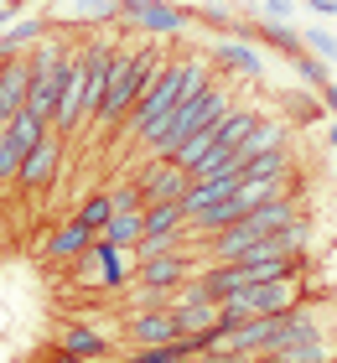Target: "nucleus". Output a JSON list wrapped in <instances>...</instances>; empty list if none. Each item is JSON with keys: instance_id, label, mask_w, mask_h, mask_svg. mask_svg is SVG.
Segmentation results:
<instances>
[{"instance_id": "f257e3e1", "label": "nucleus", "mask_w": 337, "mask_h": 363, "mask_svg": "<svg viewBox=\"0 0 337 363\" xmlns=\"http://www.w3.org/2000/svg\"><path fill=\"white\" fill-rule=\"evenodd\" d=\"M197 84H208V57H202V52H187V57H166L161 62V68H156V78H150V84H145V94L140 99H135V109L125 114V135L130 140H145L150 135V130H156L161 120H166V114H172L177 104H182V99H187Z\"/></svg>"}, {"instance_id": "f03ea898", "label": "nucleus", "mask_w": 337, "mask_h": 363, "mask_svg": "<svg viewBox=\"0 0 337 363\" xmlns=\"http://www.w3.org/2000/svg\"><path fill=\"white\" fill-rule=\"evenodd\" d=\"M161 47L156 42H140V47H114V62H109V84H104V99H99V114L94 125L99 135H114V130L125 125V114L135 109V99L145 94V84L156 78L161 68Z\"/></svg>"}, {"instance_id": "7ed1b4c3", "label": "nucleus", "mask_w": 337, "mask_h": 363, "mask_svg": "<svg viewBox=\"0 0 337 363\" xmlns=\"http://www.w3.org/2000/svg\"><path fill=\"white\" fill-rule=\"evenodd\" d=\"M228 109H233V94H228V89H218L213 78H208V84H197V89H192V94L182 99V104L140 140L145 156H150V161H172V156L182 151V140L197 135V130H208V125H218Z\"/></svg>"}, {"instance_id": "20e7f679", "label": "nucleus", "mask_w": 337, "mask_h": 363, "mask_svg": "<svg viewBox=\"0 0 337 363\" xmlns=\"http://www.w3.org/2000/svg\"><path fill=\"white\" fill-rule=\"evenodd\" d=\"M301 296H306V286H301V270H291V275H280V280L244 286V306H249V317H285Z\"/></svg>"}, {"instance_id": "39448f33", "label": "nucleus", "mask_w": 337, "mask_h": 363, "mask_svg": "<svg viewBox=\"0 0 337 363\" xmlns=\"http://www.w3.org/2000/svg\"><path fill=\"white\" fill-rule=\"evenodd\" d=\"M187 280H192V259L182 255V250L150 255V259L135 265V286H145V291H156V296H177Z\"/></svg>"}, {"instance_id": "423d86ee", "label": "nucleus", "mask_w": 337, "mask_h": 363, "mask_svg": "<svg viewBox=\"0 0 337 363\" xmlns=\"http://www.w3.org/2000/svg\"><path fill=\"white\" fill-rule=\"evenodd\" d=\"M120 11L145 37H177V31H187V11L172 6V0H120Z\"/></svg>"}, {"instance_id": "0eeeda50", "label": "nucleus", "mask_w": 337, "mask_h": 363, "mask_svg": "<svg viewBox=\"0 0 337 363\" xmlns=\"http://www.w3.org/2000/svg\"><path fill=\"white\" fill-rule=\"evenodd\" d=\"M57 161H62V140H57V135L37 140V145H31V151L21 156V167H16V182H11V187H21L26 197H31V192H42L47 182L57 177Z\"/></svg>"}, {"instance_id": "6e6552de", "label": "nucleus", "mask_w": 337, "mask_h": 363, "mask_svg": "<svg viewBox=\"0 0 337 363\" xmlns=\"http://www.w3.org/2000/svg\"><path fill=\"white\" fill-rule=\"evenodd\" d=\"M187 172L177 167V161H145V172L135 177V187H140L145 208L150 203H182V192H187Z\"/></svg>"}, {"instance_id": "1a4fd4ad", "label": "nucleus", "mask_w": 337, "mask_h": 363, "mask_svg": "<svg viewBox=\"0 0 337 363\" xmlns=\"http://www.w3.org/2000/svg\"><path fill=\"white\" fill-rule=\"evenodd\" d=\"M26 89H31V47L0 57V120L26 109Z\"/></svg>"}, {"instance_id": "9d476101", "label": "nucleus", "mask_w": 337, "mask_h": 363, "mask_svg": "<svg viewBox=\"0 0 337 363\" xmlns=\"http://www.w3.org/2000/svg\"><path fill=\"white\" fill-rule=\"evenodd\" d=\"M53 348H57V353H73V358H89V363H109V358H120V342L104 337V333H99V327H89V322L62 327Z\"/></svg>"}, {"instance_id": "9b49d317", "label": "nucleus", "mask_w": 337, "mask_h": 363, "mask_svg": "<svg viewBox=\"0 0 337 363\" xmlns=\"http://www.w3.org/2000/svg\"><path fill=\"white\" fill-rule=\"evenodd\" d=\"M125 337L135 342V348H161V342H177V317L166 306H150V311H130L125 322Z\"/></svg>"}, {"instance_id": "f8f14e48", "label": "nucleus", "mask_w": 337, "mask_h": 363, "mask_svg": "<svg viewBox=\"0 0 337 363\" xmlns=\"http://www.w3.org/2000/svg\"><path fill=\"white\" fill-rule=\"evenodd\" d=\"M94 239H99L94 228H83L78 218H67V223L53 228V239L42 244V255L53 259V265H67V259H83V255H89V244H94Z\"/></svg>"}, {"instance_id": "ddd939ff", "label": "nucleus", "mask_w": 337, "mask_h": 363, "mask_svg": "<svg viewBox=\"0 0 337 363\" xmlns=\"http://www.w3.org/2000/svg\"><path fill=\"white\" fill-rule=\"evenodd\" d=\"M213 62H218V68H228V73H244V78H265V57H260V47L249 37L218 42L213 47Z\"/></svg>"}, {"instance_id": "4468645a", "label": "nucleus", "mask_w": 337, "mask_h": 363, "mask_svg": "<svg viewBox=\"0 0 337 363\" xmlns=\"http://www.w3.org/2000/svg\"><path fill=\"white\" fill-rule=\"evenodd\" d=\"M285 140H291V130H285V120H255V130L244 135L239 156H265V151H285Z\"/></svg>"}, {"instance_id": "2eb2a0df", "label": "nucleus", "mask_w": 337, "mask_h": 363, "mask_svg": "<svg viewBox=\"0 0 337 363\" xmlns=\"http://www.w3.org/2000/svg\"><path fill=\"white\" fill-rule=\"evenodd\" d=\"M239 177L244 182H291V151L249 156V161H239Z\"/></svg>"}, {"instance_id": "dca6fc26", "label": "nucleus", "mask_w": 337, "mask_h": 363, "mask_svg": "<svg viewBox=\"0 0 337 363\" xmlns=\"http://www.w3.org/2000/svg\"><path fill=\"white\" fill-rule=\"evenodd\" d=\"M47 135H53V125H47V120H37L31 109H21V114H11V120H6V140H11L21 156H26L37 140H47Z\"/></svg>"}, {"instance_id": "f3484780", "label": "nucleus", "mask_w": 337, "mask_h": 363, "mask_svg": "<svg viewBox=\"0 0 337 363\" xmlns=\"http://www.w3.org/2000/svg\"><path fill=\"white\" fill-rule=\"evenodd\" d=\"M47 37V21L42 16H26V21H11L6 31H0V57L6 52H26V47H37Z\"/></svg>"}, {"instance_id": "a211bd4d", "label": "nucleus", "mask_w": 337, "mask_h": 363, "mask_svg": "<svg viewBox=\"0 0 337 363\" xmlns=\"http://www.w3.org/2000/svg\"><path fill=\"white\" fill-rule=\"evenodd\" d=\"M140 234H145L140 213H114V218H109L104 228H99V239L114 244V250H135V244H140Z\"/></svg>"}, {"instance_id": "6ab92c4d", "label": "nucleus", "mask_w": 337, "mask_h": 363, "mask_svg": "<svg viewBox=\"0 0 337 363\" xmlns=\"http://www.w3.org/2000/svg\"><path fill=\"white\" fill-rule=\"evenodd\" d=\"M192 358V348L187 342H161V348H130V353H120V363H187Z\"/></svg>"}, {"instance_id": "aec40b11", "label": "nucleus", "mask_w": 337, "mask_h": 363, "mask_svg": "<svg viewBox=\"0 0 337 363\" xmlns=\"http://www.w3.org/2000/svg\"><path fill=\"white\" fill-rule=\"evenodd\" d=\"M255 37L270 42V47H280L285 57H301V52H306V47H301V31H291L285 21H260V26H255Z\"/></svg>"}, {"instance_id": "412c9836", "label": "nucleus", "mask_w": 337, "mask_h": 363, "mask_svg": "<svg viewBox=\"0 0 337 363\" xmlns=\"http://www.w3.org/2000/svg\"><path fill=\"white\" fill-rule=\"evenodd\" d=\"M73 218H78L83 228H94V234H99V228H104V223L114 218V203H109V192H94V197H83Z\"/></svg>"}, {"instance_id": "4be33fe9", "label": "nucleus", "mask_w": 337, "mask_h": 363, "mask_svg": "<svg viewBox=\"0 0 337 363\" xmlns=\"http://www.w3.org/2000/svg\"><path fill=\"white\" fill-rule=\"evenodd\" d=\"M301 47H306L311 57L337 62V31H327V26H306V31H301Z\"/></svg>"}, {"instance_id": "5701e85b", "label": "nucleus", "mask_w": 337, "mask_h": 363, "mask_svg": "<svg viewBox=\"0 0 337 363\" xmlns=\"http://www.w3.org/2000/svg\"><path fill=\"white\" fill-rule=\"evenodd\" d=\"M67 11L78 21H109V16H120V0H67Z\"/></svg>"}, {"instance_id": "b1692460", "label": "nucleus", "mask_w": 337, "mask_h": 363, "mask_svg": "<svg viewBox=\"0 0 337 363\" xmlns=\"http://www.w3.org/2000/svg\"><path fill=\"white\" fill-rule=\"evenodd\" d=\"M291 62H296V73H301V78H306V84H311V89H327V84H332V73H327V62H322V57H311V52H301V57H291Z\"/></svg>"}, {"instance_id": "393cba45", "label": "nucleus", "mask_w": 337, "mask_h": 363, "mask_svg": "<svg viewBox=\"0 0 337 363\" xmlns=\"http://www.w3.org/2000/svg\"><path fill=\"white\" fill-rule=\"evenodd\" d=\"M109 203H114V213H140L145 197H140V187L130 182V187H114V192H109Z\"/></svg>"}, {"instance_id": "a878e982", "label": "nucleus", "mask_w": 337, "mask_h": 363, "mask_svg": "<svg viewBox=\"0 0 337 363\" xmlns=\"http://www.w3.org/2000/svg\"><path fill=\"white\" fill-rule=\"evenodd\" d=\"M260 21H285V16H296V0H260Z\"/></svg>"}, {"instance_id": "bb28decb", "label": "nucleus", "mask_w": 337, "mask_h": 363, "mask_svg": "<svg viewBox=\"0 0 337 363\" xmlns=\"http://www.w3.org/2000/svg\"><path fill=\"white\" fill-rule=\"evenodd\" d=\"M311 16H337V0H306Z\"/></svg>"}, {"instance_id": "cd10ccee", "label": "nucleus", "mask_w": 337, "mask_h": 363, "mask_svg": "<svg viewBox=\"0 0 337 363\" xmlns=\"http://www.w3.org/2000/svg\"><path fill=\"white\" fill-rule=\"evenodd\" d=\"M42 363H89V358H73V353H57V348H53ZM109 363H120V358H109Z\"/></svg>"}, {"instance_id": "c85d7f7f", "label": "nucleus", "mask_w": 337, "mask_h": 363, "mask_svg": "<svg viewBox=\"0 0 337 363\" xmlns=\"http://www.w3.org/2000/svg\"><path fill=\"white\" fill-rule=\"evenodd\" d=\"M187 363H239L233 353H197V358H187Z\"/></svg>"}, {"instance_id": "c756f323", "label": "nucleus", "mask_w": 337, "mask_h": 363, "mask_svg": "<svg viewBox=\"0 0 337 363\" xmlns=\"http://www.w3.org/2000/svg\"><path fill=\"white\" fill-rule=\"evenodd\" d=\"M322 99H327V109H332V120H337V78H332V84L322 89Z\"/></svg>"}, {"instance_id": "7c9ffc66", "label": "nucleus", "mask_w": 337, "mask_h": 363, "mask_svg": "<svg viewBox=\"0 0 337 363\" xmlns=\"http://www.w3.org/2000/svg\"><path fill=\"white\" fill-rule=\"evenodd\" d=\"M327 145L337 151V120H327Z\"/></svg>"}, {"instance_id": "2f4dec72", "label": "nucleus", "mask_w": 337, "mask_h": 363, "mask_svg": "<svg viewBox=\"0 0 337 363\" xmlns=\"http://www.w3.org/2000/svg\"><path fill=\"white\" fill-rule=\"evenodd\" d=\"M11 6H26V0H11Z\"/></svg>"}]
</instances>
